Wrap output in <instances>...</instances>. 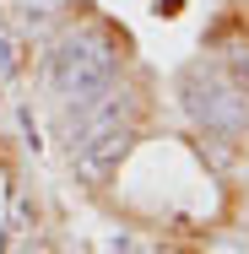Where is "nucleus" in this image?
Returning a JSON list of instances; mask_svg holds the SVG:
<instances>
[{
  "label": "nucleus",
  "mask_w": 249,
  "mask_h": 254,
  "mask_svg": "<svg viewBox=\"0 0 249 254\" xmlns=\"http://www.w3.org/2000/svg\"><path fill=\"white\" fill-rule=\"evenodd\" d=\"M114 70H119V49H114V38H103V33H65L60 44L49 49V87L60 98H87V92H98L114 81Z\"/></svg>",
  "instance_id": "nucleus-1"
},
{
  "label": "nucleus",
  "mask_w": 249,
  "mask_h": 254,
  "mask_svg": "<svg viewBox=\"0 0 249 254\" xmlns=\"http://www.w3.org/2000/svg\"><path fill=\"white\" fill-rule=\"evenodd\" d=\"M179 103H184V114L195 119L206 135H244L249 130V103L239 98V87L222 70L190 65L179 76Z\"/></svg>",
  "instance_id": "nucleus-2"
},
{
  "label": "nucleus",
  "mask_w": 249,
  "mask_h": 254,
  "mask_svg": "<svg viewBox=\"0 0 249 254\" xmlns=\"http://www.w3.org/2000/svg\"><path fill=\"white\" fill-rule=\"evenodd\" d=\"M130 146H136V130L119 125V119H108V125H92V130H82L71 141V162H76V173L87 184H108L119 173V162L130 157Z\"/></svg>",
  "instance_id": "nucleus-3"
},
{
  "label": "nucleus",
  "mask_w": 249,
  "mask_h": 254,
  "mask_svg": "<svg viewBox=\"0 0 249 254\" xmlns=\"http://www.w3.org/2000/svg\"><path fill=\"white\" fill-rule=\"evenodd\" d=\"M27 60H33L27 38H22V33H11V27H0V76H5V81H16V76L27 70Z\"/></svg>",
  "instance_id": "nucleus-4"
},
{
  "label": "nucleus",
  "mask_w": 249,
  "mask_h": 254,
  "mask_svg": "<svg viewBox=\"0 0 249 254\" xmlns=\"http://www.w3.org/2000/svg\"><path fill=\"white\" fill-rule=\"evenodd\" d=\"M27 233H38V205H33V195H11V222H5V238L16 244V238H27Z\"/></svg>",
  "instance_id": "nucleus-5"
},
{
  "label": "nucleus",
  "mask_w": 249,
  "mask_h": 254,
  "mask_svg": "<svg viewBox=\"0 0 249 254\" xmlns=\"http://www.w3.org/2000/svg\"><path fill=\"white\" fill-rule=\"evenodd\" d=\"M222 76H228V81H233V87H239V98L249 103V49H244V54H233V60H228V70H222Z\"/></svg>",
  "instance_id": "nucleus-6"
},
{
  "label": "nucleus",
  "mask_w": 249,
  "mask_h": 254,
  "mask_svg": "<svg viewBox=\"0 0 249 254\" xmlns=\"http://www.w3.org/2000/svg\"><path fill=\"white\" fill-rule=\"evenodd\" d=\"M5 254H60V249H54L49 238H38V233H27V238H16V244H11Z\"/></svg>",
  "instance_id": "nucleus-7"
}]
</instances>
